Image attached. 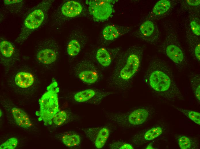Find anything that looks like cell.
I'll return each mask as SVG.
<instances>
[{
	"instance_id": "cell-25",
	"label": "cell",
	"mask_w": 200,
	"mask_h": 149,
	"mask_svg": "<svg viewBox=\"0 0 200 149\" xmlns=\"http://www.w3.org/2000/svg\"><path fill=\"white\" fill-rule=\"evenodd\" d=\"M191 84L194 89V93L197 100H200V75L199 73L190 72L188 75Z\"/></svg>"
},
{
	"instance_id": "cell-7",
	"label": "cell",
	"mask_w": 200,
	"mask_h": 149,
	"mask_svg": "<svg viewBox=\"0 0 200 149\" xmlns=\"http://www.w3.org/2000/svg\"><path fill=\"white\" fill-rule=\"evenodd\" d=\"M89 5V13L96 21H103L107 19L113 12L112 3L116 0H86Z\"/></svg>"
},
{
	"instance_id": "cell-16",
	"label": "cell",
	"mask_w": 200,
	"mask_h": 149,
	"mask_svg": "<svg viewBox=\"0 0 200 149\" xmlns=\"http://www.w3.org/2000/svg\"><path fill=\"white\" fill-rule=\"evenodd\" d=\"M129 29L124 26L109 25L106 26L102 32L104 38L107 40H112L126 33Z\"/></svg>"
},
{
	"instance_id": "cell-32",
	"label": "cell",
	"mask_w": 200,
	"mask_h": 149,
	"mask_svg": "<svg viewBox=\"0 0 200 149\" xmlns=\"http://www.w3.org/2000/svg\"><path fill=\"white\" fill-rule=\"evenodd\" d=\"M119 149H134L132 146L130 144L128 143H124L122 144L120 147H119Z\"/></svg>"
},
{
	"instance_id": "cell-15",
	"label": "cell",
	"mask_w": 200,
	"mask_h": 149,
	"mask_svg": "<svg viewBox=\"0 0 200 149\" xmlns=\"http://www.w3.org/2000/svg\"><path fill=\"white\" fill-rule=\"evenodd\" d=\"M14 80L18 87L22 89L29 88L34 84L35 79L33 74L28 71H20L15 75Z\"/></svg>"
},
{
	"instance_id": "cell-13",
	"label": "cell",
	"mask_w": 200,
	"mask_h": 149,
	"mask_svg": "<svg viewBox=\"0 0 200 149\" xmlns=\"http://www.w3.org/2000/svg\"><path fill=\"white\" fill-rule=\"evenodd\" d=\"M82 5L79 2L70 1L64 3L60 8V13L67 17H73L79 15L82 10Z\"/></svg>"
},
{
	"instance_id": "cell-30",
	"label": "cell",
	"mask_w": 200,
	"mask_h": 149,
	"mask_svg": "<svg viewBox=\"0 0 200 149\" xmlns=\"http://www.w3.org/2000/svg\"><path fill=\"white\" fill-rule=\"evenodd\" d=\"M178 144L181 149H189L191 147L190 140L189 138L185 136H182L179 138Z\"/></svg>"
},
{
	"instance_id": "cell-1",
	"label": "cell",
	"mask_w": 200,
	"mask_h": 149,
	"mask_svg": "<svg viewBox=\"0 0 200 149\" xmlns=\"http://www.w3.org/2000/svg\"><path fill=\"white\" fill-rule=\"evenodd\" d=\"M144 78L160 98L170 101L182 97L171 67L164 60L152 59Z\"/></svg>"
},
{
	"instance_id": "cell-28",
	"label": "cell",
	"mask_w": 200,
	"mask_h": 149,
	"mask_svg": "<svg viewBox=\"0 0 200 149\" xmlns=\"http://www.w3.org/2000/svg\"><path fill=\"white\" fill-rule=\"evenodd\" d=\"M67 118V113L65 111H59L55 115L52 119V121L56 125L60 126L66 121Z\"/></svg>"
},
{
	"instance_id": "cell-27",
	"label": "cell",
	"mask_w": 200,
	"mask_h": 149,
	"mask_svg": "<svg viewBox=\"0 0 200 149\" xmlns=\"http://www.w3.org/2000/svg\"><path fill=\"white\" fill-rule=\"evenodd\" d=\"M162 130L159 127L153 128L148 130L144 137L147 140H151L159 136L162 133Z\"/></svg>"
},
{
	"instance_id": "cell-20",
	"label": "cell",
	"mask_w": 200,
	"mask_h": 149,
	"mask_svg": "<svg viewBox=\"0 0 200 149\" xmlns=\"http://www.w3.org/2000/svg\"><path fill=\"white\" fill-rule=\"evenodd\" d=\"M3 3L5 8L12 13L19 14L23 10L24 1L22 0H4Z\"/></svg>"
},
{
	"instance_id": "cell-24",
	"label": "cell",
	"mask_w": 200,
	"mask_h": 149,
	"mask_svg": "<svg viewBox=\"0 0 200 149\" xmlns=\"http://www.w3.org/2000/svg\"><path fill=\"white\" fill-rule=\"evenodd\" d=\"M96 91L92 89H87L81 91L76 93L74 98L75 100L78 102L86 101L94 97Z\"/></svg>"
},
{
	"instance_id": "cell-34",
	"label": "cell",
	"mask_w": 200,
	"mask_h": 149,
	"mask_svg": "<svg viewBox=\"0 0 200 149\" xmlns=\"http://www.w3.org/2000/svg\"><path fill=\"white\" fill-rule=\"evenodd\" d=\"M2 111H1V109H0V117L2 116Z\"/></svg>"
},
{
	"instance_id": "cell-31",
	"label": "cell",
	"mask_w": 200,
	"mask_h": 149,
	"mask_svg": "<svg viewBox=\"0 0 200 149\" xmlns=\"http://www.w3.org/2000/svg\"><path fill=\"white\" fill-rule=\"evenodd\" d=\"M187 115L193 121L197 124H200V114L193 111H189L186 113Z\"/></svg>"
},
{
	"instance_id": "cell-5",
	"label": "cell",
	"mask_w": 200,
	"mask_h": 149,
	"mask_svg": "<svg viewBox=\"0 0 200 149\" xmlns=\"http://www.w3.org/2000/svg\"><path fill=\"white\" fill-rule=\"evenodd\" d=\"M52 0H43L30 11L23 22L20 32L16 39L18 43L26 41L44 22L50 8Z\"/></svg>"
},
{
	"instance_id": "cell-3",
	"label": "cell",
	"mask_w": 200,
	"mask_h": 149,
	"mask_svg": "<svg viewBox=\"0 0 200 149\" xmlns=\"http://www.w3.org/2000/svg\"><path fill=\"white\" fill-rule=\"evenodd\" d=\"M162 25L166 37L159 46V51L167 56L177 69L182 70L187 66L188 62L180 44L177 31L170 22L165 21Z\"/></svg>"
},
{
	"instance_id": "cell-6",
	"label": "cell",
	"mask_w": 200,
	"mask_h": 149,
	"mask_svg": "<svg viewBox=\"0 0 200 149\" xmlns=\"http://www.w3.org/2000/svg\"><path fill=\"white\" fill-rule=\"evenodd\" d=\"M59 54L58 45L54 40L45 39L40 41L36 53V59L40 64L49 65L54 63Z\"/></svg>"
},
{
	"instance_id": "cell-12",
	"label": "cell",
	"mask_w": 200,
	"mask_h": 149,
	"mask_svg": "<svg viewBox=\"0 0 200 149\" xmlns=\"http://www.w3.org/2000/svg\"><path fill=\"white\" fill-rule=\"evenodd\" d=\"M186 29L185 36L189 51L195 59L200 62V39L199 37L195 35L189 30Z\"/></svg>"
},
{
	"instance_id": "cell-26",
	"label": "cell",
	"mask_w": 200,
	"mask_h": 149,
	"mask_svg": "<svg viewBox=\"0 0 200 149\" xmlns=\"http://www.w3.org/2000/svg\"><path fill=\"white\" fill-rule=\"evenodd\" d=\"M80 46L79 42L76 40L73 39L69 42L67 46V50L68 54L70 56L77 55L79 53Z\"/></svg>"
},
{
	"instance_id": "cell-21",
	"label": "cell",
	"mask_w": 200,
	"mask_h": 149,
	"mask_svg": "<svg viewBox=\"0 0 200 149\" xmlns=\"http://www.w3.org/2000/svg\"><path fill=\"white\" fill-rule=\"evenodd\" d=\"M96 57L98 62L103 66H108L111 63V56L107 49L105 48L99 49L97 52Z\"/></svg>"
},
{
	"instance_id": "cell-14",
	"label": "cell",
	"mask_w": 200,
	"mask_h": 149,
	"mask_svg": "<svg viewBox=\"0 0 200 149\" xmlns=\"http://www.w3.org/2000/svg\"><path fill=\"white\" fill-rule=\"evenodd\" d=\"M78 78L84 83L92 84L98 80L99 74L97 68L90 64L85 68L82 69L78 73Z\"/></svg>"
},
{
	"instance_id": "cell-11",
	"label": "cell",
	"mask_w": 200,
	"mask_h": 149,
	"mask_svg": "<svg viewBox=\"0 0 200 149\" xmlns=\"http://www.w3.org/2000/svg\"><path fill=\"white\" fill-rule=\"evenodd\" d=\"M176 3L173 0H161L154 6L150 15L153 18L159 19L166 16L170 13Z\"/></svg>"
},
{
	"instance_id": "cell-17",
	"label": "cell",
	"mask_w": 200,
	"mask_h": 149,
	"mask_svg": "<svg viewBox=\"0 0 200 149\" xmlns=\"http://www.w3.org/2000/svg\"><path fill=\"white\" fill-rule=\"evenodd\" d=\"M13 118L16 123L24 128H30L32 124L26 113L19 108L14 107L11 110Z\"/></svg>"
},
{
	"instance_id": "cell-10",
	"label": "cell",
	"mask_w": 200,
	"mask_h": 149,
	"mask_svg": "<svg viewBox=\"0 0 200 149\" xmlns=\"http://www.w3.org/2000/svg\"><path fill=\"white\" fill-rule=\"evenodd\" d=\"M85 132L86 136L98 149L104 146L109 135V129L105 127L89 128Z\"/></svg>"
},
{
	"instance_id": "cell-18",
	"label": "cell",
	"mask_w": 200,
	"mask_h": 149,
	"mask_svg": "<svg viewBox=\"0 0 200 149\" xmlns=\"http://www.w3.org/2000/svg\"><path fill=\"white\" fill-rule=\"evenodd\" d=\"M148 115V112L146 109L143 108L137 109L129 115L128 120L129 123L132 125H140L146 121Z\"/></svg>"
},
{
	"instance_id": "cell-8",
	"label": "cell",
	"mask_w": 200,
	"mask_h": 149,
	"mask_svg": "<svg viewBox=\"0 0 200 149\" xmlns=\"http://www.w3.org/2000/svg\"><path fill=\"white\" fill-rule=\"evenodd\" d=\"M140 40L150 44H156L160 38V33L156 24L153 21L147 20L139 26L136 33Z\"/></svg>"
},
{
	"instance_id": "cell-22",
	"label": "cell",
	"mask_w": 200,
	"mask_h": 149,
	"mask_svg": "<svg viewBox=\"0 0 200 149\" xmlns=\"http://www.w3.org/2000/svg\"><path fill=\"white\" fill-rule=\"evenodd\" d=\"M200 0H184L180 1L182 8L190 12L191 14H199L200 10Z\"/></svg>"
},
{
	"instance_id": "cell-23",
	"label": "cell",
	"mask_w": 200,
	"mask_h": 149,
	"mask_svg": "<svg viewBox=\"0 0 200 149\" xmlns=\"http://www.w3.org/2000/svg\"><path fill=\"white\" fill-rule=\"evenodd\" d=\"M63 143L68 147H73L78 146L80 142L79 136L74 132H70L64 134L62 137Z\"/></svg>"
},
{
	"instance_id": "cell-29",
	"label": "cell",
	"mask_w": 200,
	"mask_h": 149,
	"mask_svg": "<svg viewBox=\"0 0 200 149\" xmlns=\"http://www.w3.org/2000/svg\"><path fill=\"white\" fill-rule=\"evenodd\" d=\"M18 143L17 139L15 137L11 138L2 143L0 146V149H14Z\"/></svg>"
},
{
	"instance_id": "cell-19",
	"label": "cell",
	"mask_w": 200,
	"mask_h": 149,
	"mask_svg": "<svg viewBox=\"0 0 200 149\" xmlns=\"http://www.w3.org/2000/svg\"><path fill=\"white\" fill-rule=\"evenodd\" d=\"M198 15L197 14H191L188 19L186 28L195 35L199 37L200 35V25Z\"/></svg>"
},
{
	"instance_id": "cell-9",
	"label": "cell",
	"mask_w": 200,
	"mask_h": 149,
	"mask_svg": "<svg viewBox=\"0 0 200 149\" xmlns=\"http://www.w3.org/2000/svg\"><path fill=\"white\" fill-rule=\"evenodd\" d=\"M0 50L1 63L5 66H11L17 61L18 58L17 51L10 41L1 38Z\"/></svg>"
},
{
	"instance_id": "cell-33",
	"label": "cell",
	"mask_w": 200,
	"mask_h": 149,
	"mask_svg": "<svg viewBox=\"0 0 200 149\" xmlns=\"http://www.w3.org/2000/svg\"><path fill=\"white\" fill-rule=\"evenodd\" d=\"M146 149H153V148L151 144H150L147 146Z\"/></svg>"
},
{
	"instance_id": "cell-4",
	"label": "cell",
	"mask_w": 200,
	"mask_h": 149,
	"mask_svg": "<svg viewBox=\"0 0 200 149\" xmlns=\"http://www.w3.org/2000/svg\"><path fill=\"white\" fill-rule=\"evenodd\" d=\"M59 91L57 83L53 79L39 100V110L35 114L38 117L39 121H42L45 126L52 124L54 117L60 111L58 97Z\"/></svg>"
},
{
	"instance_id": "cell-2",
	"label": "cell",
	"mask_w": 200,
	"mask_h": 149,
	"mask_svg": "<svg viewBox=\"0 0 200 149\" xmlns=\"http://www.w3.org/2000/svg\"><path fill=\"white\" fill-rule=\"evenodd\" d=\"M143 51V47L133 46L119 54L110 78L113 85L122 89L129 85L140 67Z\"/></svg>"
}]
</instances>
